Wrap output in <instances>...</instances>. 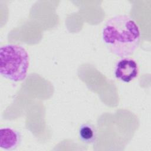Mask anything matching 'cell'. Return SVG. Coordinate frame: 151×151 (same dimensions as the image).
<instances>
[{"label":"cell","instance_id":"cell-1","mask_svg":"<svg viewBox=\"0 0 151 151\" xmlns=\"http://www.w3.org/2000/svg\"><path fill=\"white\" fill-rule=\"evenodd\" d=\"M141 33L139 25L127 15L109 18L102 29V40L109 50L120 57H128L139 45Z\"/></svg>","mask_w":151,"mask_h":151},{"label":"cell","instance_id":"cell-2","mask_svg":"<svg viewBox=\"0 0 151 151\" xmlns=\"http://www.w3.org/2000/svg\"><path fill=\"white\" fill-rule=\"evenodd\" d=\"M29 64L28 54L22 46L8 44L1 47L0 73L4 77L15 82L24 80Z\"/></svg>","mask_w":151,"mask_h":151},{"label":"cell","instance_id":"cell-3","mask_svg":"<svg viewBox=\"0 0 151 151\" xmlns=\"http://www.w3.org/2000/svg\"><path fill=\"white\" fill-rule=\"evenodd\" d=\"M139 69L136 61L130 57H123L115 64V77L124 83H130L139 75Z\"/></svg>","mask_w":151,"mask_h":151},{"label":"cell","instance_id":"cell-4","mask_svg":"<svg viewBox=\"0 0 151 151\" xmlns=\"http://www.w3.org/2000/svg\"><path fill=\"white\" fill-rule=\"evenodd\" d=\"M21 141V135L18 130L4 127L0 129V147L6 150H15Z\"/></svg>","mask_w":151,"mask_h":151},{"label":"cell","instance_id":"cell-5","mask_svg":"<svg viewBox=\"0 0 151 151\" xmlns=\"http://www.w3.org/2000/svg\"><path fill=\"white\" fill-rule=\"evenodd\" d=\"M78 135L80 140L87 145L94 144L97 138V130L94 126L90 123H83L78 129Z\"/></svg>","mask_w":151,"mask_h":151}]
</instances>
